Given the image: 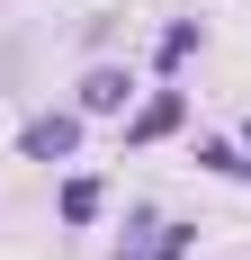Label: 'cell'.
<instances>
[{
	"instance_id": "6da1fadb",
	"label": "cell",
	"mask_w": 251,
	"mask_h": 260,
	"mask_svg": "<svg viewBox=\"0 0 251 260\" xmlns=\"http://www.w3.org/2000/svg\"><path fill=\"white\" fill-rule=\"evenodd\" d=\"M27 153H36V161H63V153H72V117H36V126H27Z\"/></svg>"
},
{
	"instance_id": "7a4b0ae2",
	"label": "cell",
	"mask_w": 251,
	"mask_h": 260,
	"mask_svg": "<svg viewBox=\"0 0 251 260\" xmlns=\"http://www.w3.org/2000/svg\"><path fill=\"white\" fill-rule=\"evenodd\" d=\"M81 99H90V108H125V81H117V72H90V90H81Z\"/></svg>"
}]
</instances>
